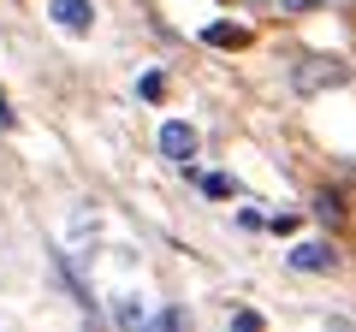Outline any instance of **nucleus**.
Here are the masks:
<instances>
[{
  "instance_id": "nucleus-1",
  "label": "nucleus",
  "mask_w": 356,
  "mask_h": 332,
  "mask_svg": "<svg viewBox=\"0 0 356 332\" xmlns=\"http://www.w3.org/2000/svg\"><path fill=\"white\" fill-rule=\"evenodd\" d=\"M344 77H350V65L332 60V53H297L291 60V90L297 95H321L332 83H344Z\"/></svg>"
},
{
  "instance_id": "nucleus-2",
  "label": "nucleus",
  "mask_w": 356,
  "mask_h": 332,
  "mask_svg": "<svg viewBox=\"0 0 356 332\" xmlns=\"http://www.w3.org/2000/svg\"><path fill=\"white\" fill-rule=\"evenodd\" d=\"M154 142H161V154H166V160H178V166L196 160V125H191V119H166Z\"/></svg>"
},
{
  "instance_id": "nucleus-3",
  "label": "nucleus",
  "mask_w": 356,
  "mask_h": 332,
  "mask_svg": "<svg viewBox=\"0 0 356 332\" xmlns=\"http://www.w3.org/2000/svg\"><path fill=\"white\" fill-rule=\"evenodd\" d=\"M48 18L65 36H89L95 30V0H48Z\"/></svg>"
},
{
  "instance_id": "nucleus-4",
  "label": "nucleus",
  "mask_w": 356,
  "mask_h": 332,
  "mask_svg": "<svg viewBox=\"0 0 356 332\" xmlns=\"http://www.w3.org/2000/svg\"><path fill=\"white\" fill-rule=\"evenodd\" d=\"M285 261H291L297 273H332V267H339V249H332V238H321V243H297V249H285Z\"/></svg>"
},
{
  "instance_id": "nucleus-5",
  "label": "nucleus",
  "mask_w": 356,
  "mask_h": 332,
  "mask_svg": "<svg viewBox=\"0 0 356 332\" xmlns=\"http://www.w3.org/2000/svg\"><path fill=\"white\" fill-rule=\"evenodd\" d=\"M202 42H208V48H243L250 30H243V24H202Z\"/></svg>"
},
{
  "instance_id": "nucleus-6",
  "label": "nucleus",
  "mask_w": 356,
  "mask_h": 332,
  "mask_svg": "<svg viewBox=\"0 0 356 332\" xmlns=\"http://www.w3.org/2000/svg\"><path fill=\"white\" fill-rule=\"evenodd\" d=\"M196 184H202L208 202H232V196H238V184H232L226 172H196Z\"/></svg>"
},
{
  "instance_id": "nucleus-7",
  "label": "nucleus",
  "mask_w": 356,
  "mask_h": 332,
  "mask_svg": "<svg viewBox=\"0 0 356 332\" xmlns=\"http://www.w3.org/2000/svg\"><path fill=\"white\" fill-rule=\"evenodd\" d=\"M315 219H321L327 231H339V226H344V202H339L332 190H321V196H315Z\"/></svg>"
},
{
  "instance_id": "nucleus-8",
  "label": "nucleus",
  "mask_w": 356,
  "mask_h": 332,
  "mask_svg": "<svg viewBox=\"0 0 356 332\" xmlns=\"http://www.w3.org/2000/svg\"><path fill=\"white\" fill-rule=\"evenodd\" d=\"M137 101H166V72H143L137 77Z\"/></svg>"
},
{
  "instance_id": "nucleus-9",
  "label": "nucleus",
  "mask_w": 356,
  "mask_h": 332,
  "mask_svg": "<svg viewBox=\"0 0 356 332\" xmlns=\"http://www.w3.org/2000/svg\"><path fill=\"white\" fill-rule=\"evenodd\" d=\"M113 315H119V326H149V308H143V303H131V297L113 308Z\"/></svg>"
},
{
  "instance_id": "nucleus-10",
  "label": "nucleus",
  "mask_w": 356,
  "mask_h": 332,
  "mask_svg": "<svg viewBox=\"0 0 356 332\" xmlns=\"http://www.w3.org/2000/svg\"><path fill=\"white\" fill-rule=\"evenodd\" d=\"M297 226H303V219H297V214H280V219H267V231H280V238H291Z\"/></svg>"
},
{
  "instance_id": "nucleus-11",
  "label": "nucleus",
  "mask_w": 356,
  "mask_h": 332,
  "mask_svg": "<svg viewBox=\"0 0 356 332\" xmlns=\"http://www.w3.org/2000/svg\"><path fill=\"white\" fill-rule=\"evenodd\" d=\"M232 326H250L255 332V326H261V315H255V308H232Z\"/></svg>"
},
{
  "instance_id": "nucleus-12",
  "label": "nucleus",
  "mask_w": 356,
  "mask_h": 332,
  "mask_svg": "<svg viewBox=\"0 0 356 332\" xmlns=\"http://www.w3.org/2000/svg\"><path fill=\"white\" fill-rule=\"evenodd\" d=\"M280 6H285V13H315L321 0H280Z\"/></svg>"
},
{
  "instance_id": "nucleus-13",
  "label": "nucleus",
  "mask_w": 356,
  "mask_h": 332,
  "mask_svg": "<svg viewBox=\"0 0 356 332\" xmlns=\"http://www.w3.org/2000/svg\"><path fill=\"white\" fill-rule=\"evenodd\" d=\"M13 125V101H6V90H0V131Z\"/></svg>"
}]
</instances>
